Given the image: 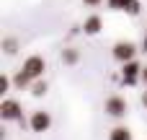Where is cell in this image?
<instances>
[{
  "mask_svg": "<svg viewBox=\"0 0 147 140\" xmlns=\"http://www.w3.org/2000/svg\"><path fill=\"white\" fill-rule=\"evenodd\" d=\"M142 83H145V86H147V65H145V68H142Z\"/></svg>",
  "mask_w": 147,
  "mask_h": 140,
  "instance_id": "ac0fdd59",
  "label": "cell"
},
{
  "mask_svg": "<svg viewBox=\"0 0 147 140\" xmlns=\"http://www.w3.org/2000/svg\"><path fill=\"white\" fill-rule=\"evenodd\" d=\"M83 3H85V5H88V8H98V5H101V3H103V0H83Z\"/></svg>",
  "mask_w": 147,
  "mask_h": 140,
  "instance_id": "2e32d148",
  "label": "cell"
},
{
  "mask_svg": "<svg viewBox=\"0 0 147 140\" xmlns=\"http://www.w3.org/2000/svg\"><path fill=\"white\" fill-rule=\"evenodd\" d=\"M101 29H103V18H101V16H88V18L83 21V31H85L88 36L101 34Z\"/></svg>",
  "mask_w": 147,
  "mask_h": 140,
  "instance_id": "52a82bcc",
  "label": "cell"
},
{
  "mask_svg": "<svg viewBox=\"0 0 147 140\" xmlns=\"http://www.w3.org/2000/svg\"><path fill=\"white\" fill-rule=\"evenodd\" d=\"M137 81H142V65L137 60H129L121 65V83L124 86H137Z\"/></svg>",
  "mask_w": 147,
  "mask_h": 140,
  "instance_id": "5b68a950",
  "label": "cell"
},
{
  "mask_svg": "<svg viewBox=\"0 0 147 140\" xmlns=\"http://www.w3.org/2000/svg\"><path fill=\"white\" fill-rule=\"evenodd\" d=\"M62 62L70 65V68L78 65V62H80V49H75V47H65V49H62Z\"/></svg>",
  "mask_w": 147,
  "mask_h": 140,
  "instance_id": "9c48e42d",
  "label": "cell"
},
{
  "mask_svg": "<svg viewBox=\"0 0 147 140\" xmlns=\"http://www.w3.org/2000/svg\"><path fill=\"white\" fill-rule=\"evenodd\" d=\"M127 3H129V0H106V5H109L111 10H127Z\"/></svg>",
  "mask_w": 147,
  "mask_h": 140,
  "instance_id": "5bb4252c",
  "label": "cell"
},
{
  "mask_svg": "<svg viewBox=\"0 0 147 140\" xmlns=\"http://www.w3.org/2000/svg\"><path fill=\"white\" fill-rule=\"evenodd\" d=\"M3 49H5V55H16V52H18V42H16L13 36H5V39H3Z\"/></svg>",
  "mask_w": 147,
  "mask_h": 140,
  "instance_id": "7c38bea8",
  "label": "cell"
},
{
  "mask_svg": "<svg viewBox=\"0 0 147 140\" xmlns=\"http://www.w3.org/2000/svg\"><path fill=\"white\" fill-rule=\"evenodd\" d=\"M142 107H147V86H145V91H142Z\"/></svg>",
  "mask_w": 147,
  "mask_h": 140,
  "instance_id": "e0dca14e",
  "label": "cell"
},
{
  "mask_svg": "<svg viewBox=\"0 0 147 140\" xmlns=\"http://www.w3.org/2000/svg\"><path fill=\"white\" fill-rule=\"evenodd\" d=\"M103 112H106L109 117H114V120H121V117H127L129 104H127V99H124V96L114 94V96H109V99L103 101Z\"/></svg>",
  "mask_w": 147,
  "mask_h": 140,
  "instance_id": "7a4b0ae2",
  "label": "cell"
},
{
  "mask_svg": "<svg viewBox=\"0 0 147 140\" xmlns=\"http://www.w3.org/2000/svg\"><path fill=\"white\" fill-rule=\"evenodd\" d=\"M13 86V78H8V75H0V94H8V88Z\"/></svg>",
  "mask_w": 147,
  "mask_h": 140,
  "instance_id": "9a60e30c",
  "label": "cell"
},
{
  "mask_svg": "<svg viewBox=\"0 0 147 140\" xmlns=\"http://www.w3.org/2000/svg\"><path fill=\"white\" fill-rule=\"evenodd\" d=\"M140 10H142L140 0H129V3H127V13H129V16H140Z\"/></svg>",
  "mask_w": 147,
  "mask_h": 140,
  "instance_id": "4fadbf2b",
  "label": "cell"
},
{
  "mask_svg": "<svg viewBox=\"0 0 147 140\" xmlns=\"http://www.w3.org/2000/svg\"><path fill=\"white\" fill-rule=\"evenodd\" d=\"M109 140H132V130L124 127V125H116V127L109 132Z\"/></svg>",
  "mask_w": 147,
  "mask_h": 140,
  "instance_id": "30bf717a",
  "label": "cell"
},
{
  "mask_svg": "<svg viewBox=\"0 0 147 140\" xmlns=\"http://www.w3.org/2000/svg\"><path fill=\"white\" fill-rule=\"evenodd\" d=\"M142 49L147 52V34H145V39H142Z\"/></svg>",
  "mask_w": 147,
  "mask_h": 140,
  "instance_id": "d6986e66",
  "label": "cell"
},
{
  "mask_svg": "<svg viewBox=\"0 0 147 140\" xmlns=\"http://www.w3.org/2000/svg\"><path fill=\"white\" fill-rule=\"evenodd\" d=\"M31 83H34V78H31V75H28L23 68H21V70L13 75V86H16L18 91H23V88H31Z\"/></svg>",
  "mask_w": 147,
  "mask_h": 140,
  "instance_id": "ba28073f",
  "label": "cell"
},
{
  "mask_svg": "<svg viewBox=\"0 0 147 140\" xmlns=\"http://www.w3.org/2000/svg\"><path fill=\"white\" fill-rule=\"evenodd\" d=\"M28 127H31V132H36V135L49 132V127H52V114H49V112H44V109L34 112V114L28 117Z\"/></svg>",
  "mask_w": 147,
  "mask_h": 140,
  "instance_id": "277c9868",
  "label": "cell"
},
{
  "mask_svg": "<svg viewBox=\"0 0 147 140\" xmlns=\"http://www.w3.org/2000/svg\"><path fill=\"white\" fill-rule=\"evenodd\" d=\"M23 70L36 81V78H44V70H47V60L41 55H28L26 62H23Z\"/></svg>",
  "mask_w": 147,
  "mask_h": 140,
  "instance_id": "8992f818",
  "label": "cell"
},
{
  "mask_svg": "<svg viewBox=\"0 0 147 140\" xmlns=\"http://www.w3.org/2000/svg\"><path fill=\"white\" fill-rule=\"evenodd\" d=\"M47 91H49V86H47V81H44V78H36V81L31 83V96L41 99V96H44Z\"/></svg>",
  "mask_w": 147,
  "mask_h": 140,
  "instance_id": "8fae6325",
  "label": "cell"
},
{
  "mask_svg": "<svg viewBox=\"0 0 147 140\" xmlns=\"http://www.w3.org/2000/svg\"><path fill=\"white\" fill-rule=\"evenodd\" d=\"M137 52H140L137 44H134V42H127V39H121V42H116V44L111 47V57H114L116 62H121V65L129 62V60H134Z\"/></svg>",
  "mask_w": 147,
  "mask_h": 140,
  "instance_id": "6da1fadb",
  "label": "cell"
},
{
  "mask_svg": "<svg viewBox=\"0 0 147 140\" xmlns=\"http://www.w3.org/2000/svg\"><path fill=\"white\" fill-rule=\"evenodd\" d=\"M0 114H3V122H21L23 120V107L16 99H3Z\"/></svg>",
  "mask_w": 147,
  "mask_h": 140,
  "instance_id": "3957f363",
  "label": "cell"
}]
</instances>
